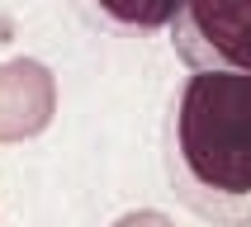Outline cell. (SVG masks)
<instances>
[{
    "instance_id": "obj_5",
    "label": "cell",
    "mask_w": 251,
    "mask_h": 227,
    "mask_svg": "<svg viewBox=\"0 0 251 227\" xmlns=\"http://www.w3.org/2000/svg\"><path fill=\"white\" fill-rule=\"evenodd\" d=\"M114 227H176L166 218V213H156V208H138V213H124Z\"/></svg>"
},
{
    "instance_id": "obj_1",
    "label": "cell",
    "mask_w": 251,
    "mask_h": 227,
    "mask_svg": "<svg viewBox=\"0 0 251 227\" xmlns=\"http://www.w3.org/2000/svg\"><path fill=\"white\" fill-rule=\"evenodd\" d=\"M166 175L199 218L251 223V76L195 71L185 81L166 123Z\"/></svg>"
},
{
    "instance_id": "obj_2",
    "label": "cell",
    "mask_w": 251,
    "mask_h": 227,
    "mask_svg": "<svg viewBox=\"0 0 251 227\" xmlns=\"http://www.w3.org/2000/svg\"><path fill=\"white\" fill-rule=\"evenodd\" d=\"M171 43L195 71L251 76V0H180Z\"/></svg>"
},
{
    "instance_id": "obj_3",
    "label": "cell",
    "mask_w": 251,
    "mask_h": 227,
    "mask_svg": "<svg viewBox=\"0 0 251 227\" xmlns=\"http://www.w3.org/2000/svg\"><path fill=\"white\" fill-rule=\"evenodd\" d=\"M57 114V81L52 71L19 57V62H0V142H24L52 123Z\"/></svg>"
},
{
    "instance_id": "obj_4",
    "label": "cell",
    "mask_w": 251,
    "mask_h": 227,
    "mask_svg": "<svg viewBox=\"0 0 251 227\" xmlns=\"http://www.w3.org/2000/svg\"><path fill=\"white\" fill-rule=\"evenodd\" d=\"M95 10L104 19H114L119 28H138V33H152V28H166L180 10V0H95Z\"/></svg>"
}]
</instances>
